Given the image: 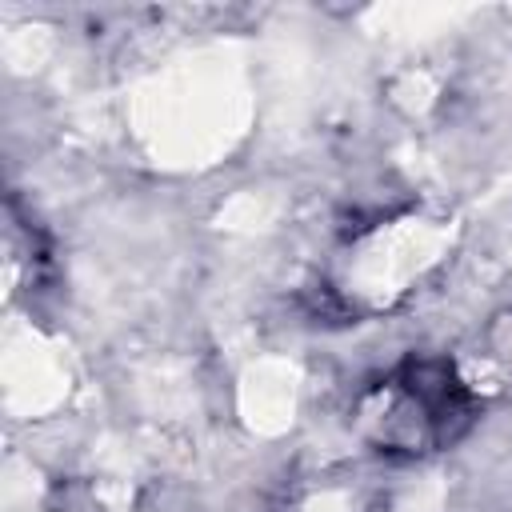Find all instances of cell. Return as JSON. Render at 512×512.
<instances>
[{
  "label": "cell",
  "instance_id": "obj_1",
  "mask_svg": "<svg viewBox=\"0 0 512 512\" xmlns=\"http://www.w3.org/2000/svg\"><path fill=\"white\" fill-rule=\"evenodd\" d=\"M468 420V392L444 364H408L384 384L380 408L372 412L376 440L384 448L428 452L456 436Z\"/></svg>",
  "mask_w": 512,
  "mask_h": 512
}]
</instances>
